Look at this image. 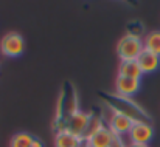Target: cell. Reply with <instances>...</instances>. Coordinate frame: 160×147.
<instances>
[{
    "label": "cell",
    "mask_w": 160,
    "mask_h": 147,
    "mask_svg": "<svg viewBox=\"0 0 160 147\" xmlns=\"http://www.w3.org/2000/svg\"><path fill=\"white\" fill-rule=\"evenodd\" d=\"M90 116L92 113H87V111H82V110H78L75 115L70 116V119L67 121L65 124V130H68L70 133L79 136L84 140V135L87 132V127H89V122H90Z\"/></svg>",
    "instance_id": "5"
},
{
    "label": "cell",
    "mask_w": 160,
    "mask_h": 147,
    "mask_svg": "<svg viewBox=\"0 0 160 147\" xmlns=\"http://www.w3.org/2000/svg\"><path fill=\"white\" fill-rule=\"evenodd\" d=\"M110 147H128L126 143L123 141V136H118V135H113V140L110 143Z\"/></svg>",
    "instance_id": "16"
},
{
    "label": "cell",
    "mask_w": 160,
    "mask_h": 147,
    "mask_svg": "<svg viewBox=\"0 0 160 147\" xmlns=\"http://www.w3.org/2000/svg\"><path fill=\"white\" fill-rule=\"evenodd\" d=\"M129 141L131 144H146L154 136V127L151 122H134L132 129L129 132Z\"/></svg>",
    "instance_id": "6"
},
{
    "label": "cell",
    "mask_w": 160,
    "mask_h": 147,
    "mask_svg": "<svg viewBox=\"0 0 160 147\" xmlns=\"http://www.w3.org/2000/svg\"><path fill=\"white\" fill-rule=\"evenodd\" d=\"M140 79H131V78H123L117 76L115 79V95L123 96V98H132L134 95L138 93L140 90Z\"/></svg>",
    "instance_id": "7"
},
{
    "label": "cell",
    "mask_w": 160,
    "mask_h": 147,
    "mask_svg": "<svg viewBox=\"0 0 160 147\" xmlns=\"http://www.w3.org/2000/svg\"><path fill=\"white\" fill-rule=\"evenodd\" d=\"M128 147H148V146H146V144H131V143H129Z\"/></svg>",
    "instance_id": "18"
},
{
    "label": "cell",
    "mask_w": 160,
    "mask_h": 147,
    "mask_svg": "<svg viewBox=\"0 0 160 147\" xmlns=\"http://www.w3.org/2000/svg\"><path fill=\"white\" fill-rule=\"evenodd\" d=\"M112 140H113V133L110 132L107 126H104L98 132H95L92 136H89L86 143L89 147H110Z\"/></svg>",
    "instance_id": "10"
},
{
    "label": "cell",
    "mask_w": 160,
    "mask_h": 147,
    "mask_svg": "<svg viewBox=\"0 0 160 147\" xmlns=\"http://www.w3.org/2000/svg\"><path fill=\"white\" fill-rule=\"evenodd\" d=\"M143 48L160 56V31H151L143 37Z\"/></svg>",
    "instance_id": "13"
},
{
    "label": "cell",
    "mask_w": 160,
    "mask_h": 147,
    "mask_svg": "<svg viewBox=\"0 0 160 147\" xmlns=\"http://www.w3.org/2000/svg\"><path fill=\"white\" fill-rule=\"evenodd\" d=\"M0 51L6 57H19L25 51V40L19 33H8L2 37Z\"/></svg>",
    "instance_id": "4"
},
{
    "label": "cell",
    "mask_w": 160,
    "mask_h": 147,
    "mask_svg": "<svg viewBox=\"0 0 160 147\" xmlns=\"http://www.w3.org/2000/svg\"><path fill=\"white\" fill-rule=\"evenodd\" d=\"M118 76L131 78V79H142L143 73H142V68L137 60H126V62H120Z\"/></svg>",
    "instance_id": "12"
},
{
    "label": "cell",
    "mask_w": 160,
    "mask_h": 147,
    "mask_svg": "<svg viewBox=\"0 0 160 147\" xmlns=\"http://www.w3.org/2000/svg\"><path fill=\"white\" fill-rule=\"evenodd\" d=\"M33 141H34L33 135H30L27 132H20L11 138L9 147H33Z\"/></svg>",
    "instance_id": "14"
},
{
    "label": "cell",
    "mask_w": 160,
    "mask_h": 147,
    "mask_svg": "<svg viewBox=\"0 0 160 147\" xmlns=\"http://www.w3.org/2000/svg\"><path fill=\"white\" fill-rule=\"evenodd\" d=\"M82 143H84L82 138L70 133L68 130L56 132V136H54V147H81Z\"/></svg>",
    "instance_id": "11"
},
{
    "label": "cell",
    "mask_w": 160,
    "mask_h": 147,
    "mask_svg": "<svg viewBox=\"0 0 160 147\" xmlns=\"http://www.w3.org/2000/svg\"><path fill=\"white\" fill-rule=\"evenodd\" d=\"M140 68H142V73L143 74H151L154 71H157L160 67V56L157 54H152L146 50H143V53L138 56L137 59Z\"/></svg>",
    "instance_id": "9"
},
{
    "label": "cell",
    "mask_w": 160,
    "mask_h": 147,
    "mask_svg": "<svg viewBox=\"0 0 160 147\" xmlns=\"http://www.w3.org/2000/svg\"><path fill=\"white\" fill-rule=\"evenodd\" d=\"M79 110L78 107V95L72 84H65L62 88V93L59 96L58 102V110H56V118H54V127L58 132L65 130V124L70 119L72 115H75Z\"/></svg>",
    "instance_id": "2"
},
{
    "label": "cell",
    "mask_w": 160,
    "mask_h": 147,
    "mask_svg": "<svg viewBox=\"0 0 160 147\" xmlns=\"http://www.w3.org/2000/svg\"><path fill=\"white\" fill-rule=\"evenodd\" d=\"M33 147H44V143H42L39 138H34V141H33Z\"/></svg>",
    "instance_id": "17"
},
{
    "label": "cell",
    "mask_w": 160,
    "mask_h": 147,
    "mask_svg": "<svg viewBox=\"0 0 160 147\" xmlns=\"http://www.w3.org/2000/svg\"><path fill=\"white\" fill-rule=\"evenodd\" d=\"M132 121L129 118H126L124 115H120V113H113V116L109 119L106 126L110 129V132L113 135H118V136H123V135H129L131 129H132Z\"/></svg>",
    "instance_id": "8"
},
{
    "label": "cell",
    "mask_w": 160,
    "mask_h": 147,
    "mask_svg": "<svg viewBox=\"0 0 160 147\" xmlns=\"http://www.w3.org/2000/svg\"><path fill=\"white\" fill-rule=\"evenodd\" d=\"M104 126H106V124H104L103 118H101L100 115H97V113H92L90 122H89V127H87V132H86V135H84V141H86L89 136H92L95 132H98L101 127H104Z\"/></svg>",
    "instance_id": "15"
},
{
    "label": "cell",
    "mask_w": 160,
    "mask_h": 147,
    "mask_svg": "<svg viewBox=\"0 0 160 147\" xmlns=\"http://www.w3.org/2000/svg\"><path fill=\"white\" fill-rule=\"evenodd\" d=\"M104 102L115 113L124 115L132 122H149L148 113L131 98H123L115 93H109V95H104Z\"/></svg>",
    "instance_id": "1"
},
{
    "label": "cell",
    "mask_w": 160,
    "mask_h": 147,
    "mask_svg": "<svg viewBox=\"0 0 160 147\" xmlns=\"http://www.w3.org/2000/svg\"><path fill=\"white\" fill-rule=\"evenodd\" d=\"M81 147H89V146H87V143L84 141V143H82V146H81Z\"/></svg>",
    "instance_id": "19"
},
{
    "label": "cell",
    "mask_w": 160,
    "mask_h": 147,
    "mask_svg": "<svg viewBox=\"0 0 160 147\" xmlns=\"http://www.w3.org/2000/svg\"><path fill=\"white\" fill-rule=\"evenodd\" d=\"M143 39L138 36L126 34L120 39L117 45V53L121 59V62L126 60H137L138 56L143 53Z\"/></svg>",
    "instance_id": "3"
}]
</instances>
